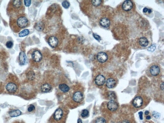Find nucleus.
I'll list each match as a JSON object with an SVG mask.
<instances>
[{
  "label": "nucleus",
  "mask_w": 164,
  "mask_h": 123,
  "mask_svg": "<svg viewBox=\"0 0 164 123\" xmlns=\"http://www.w3.org/2000/svg\"><path fill=\"white\" fill-rule=\"evenodd\" d=\"M52 87L50 85L48 84H44L41 86V91L44 92H47L50 91Z\"/></svg>",
  "instance_id": "6ab92c4d"
},
{
  "label": "nucleus",
  "mask_w": 164,
  "mask_h": 123,
  "mask_svg": "<svg viewBox=\"0 0 164 123\" xmlns=\"http://www.w3.org/2000/svg\"><path fill=\"white\" fill-rule=\"evenodd\" d=\"M156 48V46L155 45H152L149 47L148 50L150 51L153 52L155 50Z\"/></svg>",
  "instance_id": "c85d7f7f"
},
{
  "label": "nucleus",
  "mask_w": 164,
  "mask_h": 123,
  "mask_svg": "<svg viewBox=\"0 0 164 123\" xmlns=\"http://www.w3.org/2000/svg\"><path fill=\"white\" fill-rule=\"evenodd\" d=\"M27 59L26 55L24 52H20L19 56V62L20 65L25 64L27 62Z\"/></svg>",
  "instance_id": "f8f14e48"
},
{
  "label": "nucleus",
  "mask_w": 164,
  "mask_h": 123,
  "mask_svg": "<svg viewBox=\"0 0 164 123\" xmlns=\"http://www.w3.org/2000/svg\"><path fill=\"white\" fill-rule=\"evenodd\" d=\"M133 7V4L131 1L126 0L123 2L122 6L123 10L125 11L131 10Z\"/></svg>",
  "instance_id": "423d86ee"
},
{
  "label": "nucleus",
  "mask_w": 164,
  "mask_h": 123,
  "mask_svg": "<svg viewBox=\"0 0 164 123\" xmlns=\"http://www.w3.org/2000/svg\"><path fill=\"white\" fill-rule=\"evenodd\" d=\"M95 123H106L105 120L102 117L99 118L97 119Z\"/></svg>",
  "instance_id": "a878e982"
},
{
  "label": "nucleus",
  "mask_w": 164,
  "mask_h": 123,
  "mask_svg": "<svg viewBox=\"0 0 164 123\" xmlns=\"http://www.w3.org/2000/svg\"><path fill=\"white\" fill-rule=\"evenodd\" d=\"M63 116V111L61 108L57 109L54 114V118L56 120L58 121L61 119Z\"/></svg>",
  "instance_id": "4468645a"
},
{
  "label": "nucleus",
  "mask_w": 164,
  "mask_h": 123,
  "mask_svg": "<svg viewBox=\"0 0 164 123\" xmlns=\"http://www.w3.org/2000/svg\"><path fill=\"white\" fill-rule=\"evenodd\" d=\"M24 2L25 5L26 6H27V7L29 6L30 5H31V0H24Z\"/></svg>",
  "instance_id": "2f4dec72"
},
{
  "label": "nucleus",
  "mask_w": 164,
  "mask_h": 123,
  "mask_svg": "<svg viewBox=\"0 0 164 123\" xmlns=\"http://www.w3.org/2000/svg\"><path fill=\"white\" fill-rule=\"evenodd\" d=\"M148 13H150L152 12V10L150 9H148Z\"/></svg>",
  "instance_id": "ea45409f"
},
{
  "label": "nucleus",
  "mask_w": 164,
  "mask_h": 123,
  "mask_svg": "<svg viewBox=\"0 0 164 123\" xmlns=\"http://www.w3.org/2000/svg\"><path fill=\"white\" fill-rule=\"evenodd\" d=\"M59 41L58 39L55 37L51 36L48 40V43L50 46L53 48H55L58 45Z\"/></svg>",
  "instance_id": "9d476101"
},
{
  "label": "nucleus",
  "mask_w": 164,
  "mask_h": 123,
  "mask_svg": "<svg viewBox=\"0 0 164 123\" xmlns=\"http://www.w3.org/2000/svg\"><path fill=\"white\" fill-rule=\"evenodd\" d=\"M26 76L27 78L30 81H33L35 79V74L33 71H29L27 73Z\"/></svg>",
  "instance_id": "412c9836"
},
{
  "label": "nucleus",
  "mask_w": 164,
  "mask_h": 123,
  "mask_svg": "<svg viewBox=\"0 0 164 123\" xmlns=\"http://www.w3.org/2000/svg\"><path fill=\"white\" fill-rule=\"evenodd\" d=\"M143 103V100L140 97H137L135 98L133 102V105L134 107L139 108L141 107Z\"/></svg>",
  "instance_id": "9b49d317"
},
{
  "label": "nucleus",
  "mask_w": 164,
  "mask_h": 123,
  "mask_svg": "<svg viewBox=\"0 0 164 123\" xmlns=\"http://www.w3.org/2000/svg\"><path fill=\"white\" fill-rule=\"evenodd\" d=\"M149 114V112L148 111H146L145 112V115H148Z\"/></svg>",
  "instance_id": "58836bf2"
},
{
  "label": "nucleus",
  "mask_w": 164,
  "mask_h": 123,
  "mask_svg": "<svg viewBox=\"0 0 164 123\" xmlns=\"http://www.w3.org/2000/svg\"><path fill=\"white\" fill-rule=\"evenodd\" d=\"M30 32L28 29H24L22 30L19 34V36L20 37H23L28 35Z\"/></svg>",
  "instance_id": "5701e85b"
},
{
  "label": "nucleus",
  "mask_w": 164,
  "mask_h": 123,
  "mask_svg": "<svg viewBox=\"0 0 164 123\" xmlns=\"http://www.w3.org/2000/svg\"><path fill=\"white\" fill-rule=\"evenodd\" d=\"M32 59L35 62L40 61L42 59V55L39 51L35 50L32 53Z\"/></svg>",
  "instance_id": "0eeeda50"
},
{
  "label": "nucleus",
  "mask_w": 164,
  "mask_h": 123,
  "mask_svg": "<svg viewBox=\"0 0 164 123\" xmlns=\"http://www.w3.org/2000/svg\"><path fill=\"white\" fill-rule=\"evenodd\" d=\"M88 114H89V112L88 111V110L84 109L83 110L81 115L82 117H85L88 116Z\"/></svg>",
  "instance_id": "393cba45"
},
{
  "label": "nucleus",
  "mask_w": 164,
  "mask_h": 123,
  "mask_svg": "<svg viewBox=\"0 0 164 123\" xmlns=\"http://www.w3.org/2000/svg\"><path fill=\"white\" fill-rule=\"evenodd\" d=\"M116 85V82L113 78L108 79L106 82L107 87L109 88H112L115 87Z\"/></svg>",
  "instance_id": "f3484780"
},
{
  "label": "nucleus",
  "mask_w": 164,
  "mask_h": 123,
  "mask_svg": "<svg viewBox=\"0 0 164 123\" xmlns=\"http://www.w3.org/2000/svg\"><path fill=\"white\" fill-rule=\"evenodd\" d=\"M151 118V117L150 116H147L146 117V119L147 120H149Z\"/></svg>",
  "instance_id": "4c0bfd02"
},
{
  "label": "nucleus",
  "mask_w": 164,
  "mask_h": 123,
  "mask_svg": "<svg viewBox=\"0 0 164 123\" xmlns=\"http://www.w3.org/2000/svg\"><path fill=\"white\" fill-rule=\"evenodd\" d=\"M107 106L109 109L112 111H116L118 107V104L113 100H111L108 102Z\"/></svg>",
  "instance_id": "1a4fd4ad"
},
{
  "label": "nucleus",
  "mask_w": 164,
  "mask_h": 123,
  "mask_svg": "<svg viewBox=\"0 0 164 123\" xmlns=\"http://www.w3.org/2000/svg\"><path fill=\"white\" fill-rule=\"evenodd\" d=\"M59 88L61 91L64 93L68 92L70 89L69 86L65 84H60L59 85Z\"/></svg>",
  "instance_id": "aec40b11"
},
{
  "label": "nucleus",
  "mask_w": 164,
  "mask_h": 123,
  "mask_svg": "<svg viewBox=\"0 0 164 123\" xmlns=\"http://www.w3.org/2000/svg\"><path fill=\"white\" fill-rule=\"evenodd\" d=\"M98 61L101 63H104L107 61L108 57L106 53L103 52H101L97 54L96 56Z\"/></svg>",
  "instance_id": "7ed1b4c3"
},
{
  "label": "nucleus",
  "mask_w": 164,
  "mask_h": 123,
  "mask_svg": "<svg viewBox=\"0 0 164 123\" xmlns=\"http://www.w3.org/2000/svg\"><path fill=\"white\" fill-rule=\"evenodd\" d=\"M6 45L7 48H11L13 46V43L11 41H8L6 43Z\"/></svg>",
  "instance_id": "bb28decb"
},
{
  "label": "nucleus",
  "mask_w": 164,
  "mask_h": 123,
  "mask_svg": "<svg viewBox=\"0 0 164 123\" xmlns=\"http://www.w3.org/2000/svg\"><path fill=\"white\" fill-rule=\"evenodd\" d=\"M43 23L41 22H39L36 24L35 27L38 31H41L43 30Z\"/></svg>",
  "instance_id": "4be33fe9"
},
{
  "label": "nucleus",
  "mask_w": 164,
  "mask_h": 123,
  "mask_svg": "<svg viewBox=\"0 0 164 123\" xmlns=\"http://www.w3.org/2000/svg\"><path fill=\"white\" fill-rule=\"evenodd\" d=\"M13 17H16V19H14L13 20V25H12L13 27V29L16 26L14 30L15 32H19L21 29L24 28L27 26L28 20L26 17L22 16V14Z\"/></svg>",
  "instance_id": "f257e3e1"
},
{
  "label": "nucleus",
  "mask_w": 164,
  "mask_h": 123,
  "mask_svg": "<svg viewBox=\"0 0 164 123\" xmlns=\"http://www.w3.org/2000/svg\"><path fill=\"white\" fill-rule=\"evenodd\" d=\"M6 90L11 93H14L18 89V87L15 83L9 82L6 85Z\"/></svg>",
  "instance_id": "20e7f679"
},
{
  "label": "nucleus",
  "mask_w": 164,
  "mask_h": 123,
  "mask_svg": "<svg viewBox=\"0 0 164 123\" xmlns=\"http://www.w3.org/2000/svg\"><path fill=\"white\" fill-rule=\"evenodd\" d=\"M21 112L19 110H11L9 112V115L11 117H15L20 116L21 114Z\"/></svg>",
  "instance_id": "a211bd4d"
},
{
  "label": "nucleus",
  "mask_w": 164,
  "mask_h": 123,
  "mask_svg": "<svg viewBox=\"0 0 164 123\" xmlns=\"http://www.w3.org/2000/svg\"><path fill=\"white\" fill-rule=\"evenodd\" d=\"M83 99L82 93L81 92H77L74 94L73 96V101L77 102H81Z\"/></svg>",
  "instance_id": "6e6552de"
},
{
  "label": "nucleus",
  "mask_w": 164,
  "mask_h": 123,
  "mask_svg": "<svg viewBox=\"0 0 164 123\" xmlns=\"http://www.w3.org/2000/svg\"><path fill=\"white\" fill-rule=\"evenodd\" d=\"M93 5L95 6H99L100 5L102 2V1L100 0H95L91 1Z\"/></svg>",
  "instance_id": "b1692460"
},
{
  "label": "nucleus",
  "mask_w": 164,
  "mask_h": 123,
  "mask_svg": "<svg viewBox=\"0 0 164 123\" xmlns=\"http://www.w3.org/2000/svg\"><path fill=\"white\" fill-rule=\"evenodd\" d=\"M139 43L142 47H146L148 45L149 42L146 38L141 37L139 39Z\"/></svg>",
  "instance_id": "dca6fc26"
},
{
  "label": "nucleus",
  "mask_w": 164,
  "mask_h": 123,
  "mask_svg": "<svg viewBox=\"0 0 164 123\" xmlns=\"http://www.w3.org/2000/svg\"><path fill=\"white\" fill-rule=\"evenodd\" d=\"M138 114H139V116H140V119L141 120H143V112H139Z\"/></svg>",
  "instance_id": "72a5a7b5"
},
{
  "label": "nucleus",
  "mask_w": 164,
  "mask_h": 123,
  "mask_svg": "<svg viewBox=\"0 0 164 123\" xmlns=\"http://www.w3.org/2000/svg\"><path fill=\"white\" fill-rule=\"evenodd\" d=\"M123 123H129V122H128L127 121H124L123 122Z\"/></svg>",
  "instance_id": "a19ab883"
},
{
  "label": "nucleus",
  "mask_w": 164,
  "mask_h": 123,
  "mask_svg": "<svg viewBox=\"0 0 164 123\" xmlns=\"http://www.w3.org/2000/svg\"><path fill=\"white\" fill-rule=\"evenodd\" d=\"M105 78L103 75H99L96 77L95 79V82L96 84L98 86H102L104 84L105 82Z\"/></svg>",
  "instance_id": "ddd939ff"
},
{
  "label": "nucleus",
  "mask_w": 164,
  "mask_h": 123,
  "mask_svg": "<svg viewBox=\"0 0 164 123\" xmlns=\"http://www.w3.org/2000/svg\"><path fill=\"white\" fill-rule=\"evenodd\" d=\"M35 109V107L32 104H31L29 106L28 108V111L29 112H31L32 111L34 110Z\"/></svg>",
  "instance_id": "c756f323"
},
{
  "label": "nucleus",
  "mask_w": 164,
  "mask_h": 123,
  "mask_svg": "<svg viewBox=\"0 0 164 123\" xmlns=\"http://www.w3.org/2000/svg\"><path fill=\"white\" fill-rule=\"evenodd\" d=\"M149 71L152 75L153 76H156L158 75L160 73V68L157 65L153 64L150 67Z\"/></svg>",
  "instance_id": "39448f33"
},
{
  "label": "nucleus",
  "mask_w": 164,
  "mask_h": 123,
  "mask_svg": "<svg viewBox=\"0 0 164 123\" xmlns=\"http://www.w3.org/2000/svg\"><path fill=\"white\" fill-rule=\"evenodd\" d=\"M93 36L94 38L96 39V40H97L98 41H100L101 40V37H100L99 36L95 34H93Z\"/></svg>",
  "instance_id": "473e14b6"
},
{
  "label": "nucleus",
  "mask_w": 164,
  "mask_h": 123,
  "mask_svg": "<svg viewBox=\"0 0 164 123\" xmlns=\"http://www.w3.org/2000/svg\"><path fill=\"white\" fill-rule=\"evenodd\" d=\"M148 9L146 7H145L143 10V12L146 13L148 11Z\"/></svg>",
  "instance_id": "f704fd0d"
},
{
  "label": "nucleus",
  "mask_w": 164,
  "mask_h": 123,
  "mask_svg": "<svg viewBox=\"0 0 164 123\" xmlns=\"http://www.w3.org/2000/svg\"><path fill=\"white\" fill-rule=\"evenodd\" d=\"M23 8L22 1L13 0L10 2L7 8V11L12 16L22 14V9Z\"/></svg>",
  "instance_id": "f03ea898"
},
{
  "label": "nucleus",
  "mask_w": 164,
  "mask_h": 123,
  "mask_svg": "<svg viewBox=\"0 0 164 123\" xmlns=\"http://www.w3.org/2000/svg\"><path fill=\"white\" fill-rule=\"evenodd\" d=\"M161 89L162 90H163L164 89V83H163L161 84Z\"/></svg>",
  "instance_id": "c9c22d12"
},
{
  "label": "nucleus",
  "mask_w": 164,
  "mask_h": 123,
  "mask_svg": "<svg viewBox=\"0 0 164 123\" xmlns=\"http://www.w3.org/2000/svg\"><path fill=\"white\" fill-rule=\"evenodd\" d=\"M62 5L63 7L66 9L68 8L70 6V3L66 1H64L62 3Z\"/></svg>",
  "instance_id": "cd10ccee"
},
{
  "label": "nucleus",
  "mask_w": 164,
  "mask_h": 123,
  "mask_svg": "<svg viewBox=\"0 0 164 123\" xmlns=\"http://www.w3.org/2000/svg\"><path fill=\"white\" fill-rule=\"evenodd\" d=\"M78 123H82V121L80 119H79L78 120Z\"/></svg>",
  "instance_id": "e433bc0d"
},
{
  "label": "nucleus",
  "mask_w": 164,
  "mask_h": 123,
  "mask_svg": "<svg viewBox=\"0 0 164 123\" xmlns=\"http://www.w3.org/2000/svg\"><path fill=\"white\" fill-rule=\"evenodd\" d=\"M100 25L102 27L107 28L110 25V21L108 18H103L100 20Z\"/></svg>",
  "instance_id": "2eb2a0df"
},
{
  "label": "nucleus",
  "mask_w": 164,
  "mask_h": 123,
  "mask_svg": "<svg viewBox=\"0 0 164 123\" xmlns=\"http://www.w3.org/2000/svg\"><path fill=\"white\" fill-rule=\"evenodd\" d=\"M153 115L156 118H159L160 116V114L156 111H154L153 112Z\"/></svg>",
  "instance_id": "7c9ffc66"
}]
</instances>
